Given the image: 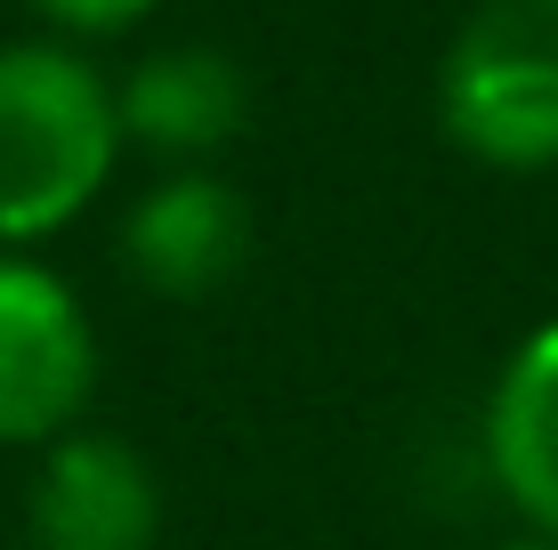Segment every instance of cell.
<instances>
[{"instance_id":"cell-1","label":"cell","mask_w":558,"mask_h":550,"mask_svg":"<svg viewBox=\"0 0 558 550\" xmlns=\"http://www.w3.org/2000/svg\"><path fill=\"white\" fill-rule=\"evenodd\" d=\"M122 162L113 82L73 41L0 49V252H33L106 195Z\"/></svg>"},{"instance_id":"cell-2","label":"cell","mask_w":558,"mask_h":550,"mask_svg":"<svg viewBox=\"0 0 558 550\" xmlns=\"http://www.w3.org/2000/svg\"><path fill=\"white\" fill-rule=\"evenodd\" d=\"M437 122L486 170L558 162V0H477L437 65Z\"/></svg>"},{"instance_id":"cell-3","label":"cell","mask_w":558,"mask_h":550,"mask_svg":"<svg viewBox=\"0 0 558 550\" xmlns=\"http://www.w3.org/2000/svg\"><path fill=\"white\" fill-rule=\"evenodd\" d=\"M98 396V325L33 252H0V445H57Z\"/></svg>"},{"instance_id":"cell-4","label":"cell","mask_w":558,"mask_h":550,"mask_svg":"<svg viewBox=\"0 0 558 550\" xmlns=\"http://www.w3.org/2000/svg\"><path fill=\"white\" fill-rule=\"evenodd\" d=\"M162 535V486L154 462L113 429H65L41 445L25 486V542L33 550H154Z\"/></svg>"},{"instance_id":"cell-5","label":"cell","mask_w":558,"mask_h":550,"mask_svg":"<svg viewBox=\"0 0 558 550\" xmlns=\"http://www.w3.org/2000/svg\"><path fill=\"white\" fill-rule=\"evenodd\" d=\"M122 259L154 300H210L252 259V203L219 170H170L122 219Z\"/></svg>"},{"instance_id":"cell-6","label":"cell","mask_w":558,"mask_h":550,"mask_svg":"<svg viewBox=\"0 0 558 550\" xmlns=\"http://www.w3.org/2000/svg\"><path fill=\"white\" fill-rule=\"evenodd\" d=\"M113 106H122L130 146L195 170V162L219 155V146L243 138V122H252V82H243V65L227 49L170 41V49L138 57V65L113 82Z\"/></svg>"},{"instance_id":"cell-7","label":"cell","mask_w":558,"mask_h":550,"mask_svg":"<svg viewBox=\"0 0 558 550\" xmlns=\"http://www.w3.org/2000/svg\"><path fill=\"white\" fill-rule=\"evenodd\" d=\"M486 469L534 535H558V316L534 325L494 372L486 396Z\"/></svg>"},{"instance_id":"cell-8","label":"cell","mask_w":558,"mask_h":550,"mask_svg":"<svg viewBox=\"0 0 558 550\" xmlns=\"http://www.w3.org/2000/svg\"><path fill=\"white\" fill-rule=\"evenodd\" d=\"M57 33H82V41H106V33H130L154 0H33Z\"/></svg>"},{"instance_id":"cell-9","label":"cell","mask_w":558,"mask_h":550,"mask_svg":"<svg viewBox=\"0 0 558 550\" xmlns=\"http://www.w3.org/2000/svg\"><path fill=\"white\" fill-rule=\"evenodd\" d=\"M494 550H558V535H534V526H526V535H510V542H494Z\"/></svg>"}]
</instances>
